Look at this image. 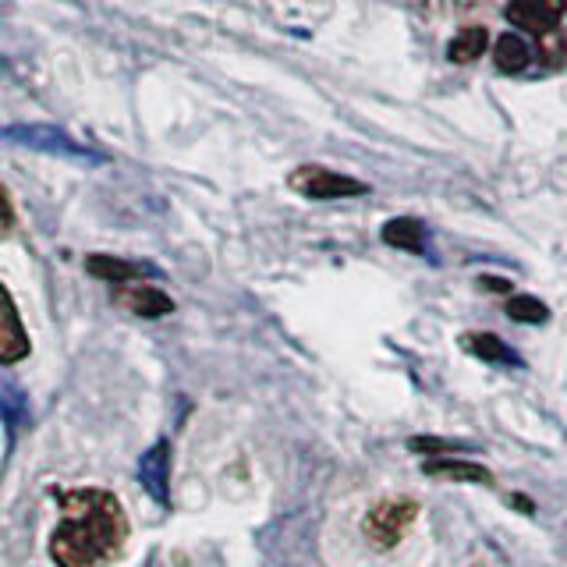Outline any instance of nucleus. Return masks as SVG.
I'll list each match as a JSON object with an SVG mask.
<instances>
[{
	"label": "nucleus",
	"mask_w": 567,
	"mask_h": 567,
	"mask_svg": "<svg viewBox=\"0 0 567 567\" xmlns=\"http://www.w3.org/2000/svg\"><path fill=\"white\" fill-rule=\"evenodd\" d=\"M61 525L50 536V557L58 567H103L111 564L124 539L128 518L114 493L100 486H53Z\"/></svg>",
	"instance_id": "obj_1"
},
{
	"label": "nucleus",
	"mask_w": 567,
	"mask_h": 567,
	"mask_svg": "<svg viewBox=\"0 0 567 567\" xmlns=\"http://www.w3.org/2000/svg\"><path fill=\"white\" fill-rule=\"evenodd\" d=\"M0 142L25 146L35 153H50V156H64V159H75V164H106V156L100 150L75 142L68 132L53 128V124H11V128H0Z\"/></svg>",
	"instance_id": "obj_2"
},
{
	"label": "nucleus",
	"mask_w": 567,
	"mask_h": 567,
	"mask_svg": "<svg viewBox=\"0 0 567 567\" xmlns=\"http://www.w3.org/2000/svg\"><path fill=\"white\" fill-rule=\"evenodd\" d=\"M415 518H419V504L412 496H386L377 507H369V514L362 518V532L372 546L394 549L408 536V528L415 525Z\"/></svg>",
	"instance_id": "obj_3"
},
{
	"label": "nucleus",
	"mask_w": 567,
	"mask_h": 567,
	"mask_svg": "<svg viewBox=\"0 0 567 567\" xmlns=\"http://www.w3.org/2000/svg\"><path fill=\"white\" fill-rule=\"evenodd\" d=\"M288 185L298 195H306V199H319V203H323V199H348V195H365L369 192L362 182H354V177L337 174L330 167H316V164L298 167L288 177Z\"/></svg>",
	"instance_id": "obj_4"
},
{
	"label": "nucleus",
	"mask_w": 567,
	"mask_h": 567,
	"mask_svg": "<svg viewBox=\"0 0 567 567\" xmlns=\"http://www.w3.org/2000/svg\"><path fill=\"white\" fill-rule=\"evenodd\" d=\"M564 14H567V0H511L507 4V22L536 35L554 32Z\"/></svg>",
	"instance_id": "obj_5"
},
{
	"label": "nucleus",
	"mask_w": 567,
	"mask_h": 567,
	"mask_svg": "<svg viewBox=\"0 0 567 567\" xmlns=\"http://www.w3.org/2000/svg\"><path fill=\"white\" fill-rule=\"evenodd\" d=\"M29 354V333L18 319V309L8 295V288L0 284V365H14Z\"/></svg>",
	"instance_id": "obj_6"
},
{
	"label": "nucleus",
	"mask_w": 567,
	"mask_h": 567,
	"mask_svg": "<svg viewBox=\"0 0 567 567\" xmlns=\"http://www.w3.org/2000/svg\"><path fill=\"white\" fill-rule=\"evenodd\" d=\"M167 475H171V443L159 440L138 461V483L156 504H164V507L171 501V496H167Z\"/></svg>",
	"instance_id": "obj_7"
},
{
	"label": "nucleus",
	"mask_w": 567,
	"mask_h": 567,
	"mask_svg": "<svg viewBox=\"0 0 567 567\" xmlns=\"http://www.w3.org/2000/svg\"><path fill=\"white\" fill-rule=\"evenodd\" d=\"M117 306L142 316V319H156V316L174 312V301L159 288H150V284H117Z\"/></svg>",
	"instance_id": "obj_8"
},
{
	"label": "nucleus",
	"mask_w": 567,
	"mask_h": 567,
	"mask_svg": "<svg viewBox=\"0 0 567 567\" xmlns=\"http://www.w3.org/2000/svg\"><path fill=\"white\" fill-rule=\"evenodd\" d=\"M85 270L100 280H111V284H135L142 277H159V270L150 262H128V259H114V256H89Z\"/></svg>",
	"instance_id": "obj_9"
},
{
	"label": "nucleus",
	"mask_w": 567,
	"mask_h": 567,
	"mask_svg": "<svg viewBox=\"0 0 567 567\" xmlns=\"http://www.w3.org/2000/svg\"><path fill=\"white\" fill-rule=\"evenodd\" d=\"M425 475L433 478H451V483H478V486H493V472L475 465V461H457V457H430L422 465Z\"/></svg>",
	"instance_id": "obj_10"
},
{
	"label": "nucleus",
	"mask_w": 567,
	"mask_h": 567,
	"mask_svg": "<svg viewBox=\"0 0 567 567\" xmlns=\"http://www.w3.org/2000/svg\"><path fill=\"white\" fill-rule=\"evenodd\" d=\"M461 348L472 351L475 359H483L489 365H507V369H522L525 362L507 348V341H501L496 333H465L461 337Z\"/></svg>",
	"instance_id": "obj_11"
},
{
	"label": "nucleus",
	"mask_w": 567,
	"mask_h": 567,
	"mask_svg": "<svg viewBox=\"0 0 567 567\" xmlns=\"http://www.w3.org/2000/svg\"><path fill=\"white\" fill-rule=\"evenodd\" d=\"M528 61H532V50L518 32H504L501 40L493 43V64L501 68L504 75H518V71L528 68Z\"/></svg>",
	"instance_id": "obj_12"
},
{
	"label": "nucleus",
	"mask_w": 567,
	"mask_h": 567,
	"mask_svg": "<svg viewBox=\"0 0 567 567\" xmlns=\"http://www.w3.org/2000/svg\"><path fill=\"white\" fill-rule=\"evenodd\" d=\"M486 47H489V32H486L483 25H465V29H461V32L454 35V40H451L447 58H451L454 64H468V61H475V58H483Z\"/></svg>",
	"instance_id": "obj_13"
},
{
	"label": "nucleus",
	"mask_w": 567,
	"mask_h": 567,
	"mask_svg": "<svg viewBox=\"0 0 567 567\" xmlns=\"http://www.w3.org/2000/svg\"><path fill=\"white\" fill-rule=\"evenodd\" d=\"M383 241L404 252H425V227L412 217H398L383 227Z\"/></svg>",
	"instance_id": "obj_14"
},
{
	"label": "nucleus",
	"mask_w": 567,
	"mask_h": 567,
	"mask_svg": "<svg viewBox=\"0 0 567 567\" xmlns=\"http://www.w3.org/2000/svg\"><path fill=\"white\" fill-rule=\"evenodd\" d=\"M0 419L8 422L11 436L29 422V401L14 383H0Z\"/></svg>",
	"instance_id": "obj_15"
},
{
	"label": "nucleus",
	"mask_w": 567,
	"mask_h": 567,
	"mask_svg": "<svg viewBox=\"0 0 567 567\" xmlns=\"http://www.w3.org/2000/svg\"><path fill=\"white\" fill-rule=\"evenodd\" d=\"M507 316L511 319H518V323H546L549 319V309L543 306L539 298H532V295H518V298H511L507 301Z\"/></svg>",
	"instance_id": "obj_16"
},
{
	"label": "nucleus",
	"mask_w": 567,
	"mask_h": 567,
	"mask_svg": "<svg viewBox=\"0 0 567 567\" xmlns=\"http://www.w3.org/2000/svg\"><path fill=\"white\" fill-rule=\"evenodd\" d=\"M412 451H422V454H454V451H461V443L440 440V436H415L412 440Z\"/></svg>",
	"instance_id": "obj_17"
},
{
	"label": "nucleus",
	"mask_w": 567,
	"mask_h": 567,
	"mask_svg": "<svg viewBox=\"0 0 567 567\" xmlns=\"http://www.w3.org/2000/svg\"><path fill=\"white\" fill-rule=\"evenodd\" d=\"M539 50H543V61H549V64H560L564 58H567V47H564V40H560V32L554 29V32H546V35H539Z\"/></svg>",
	"instance_id": "obj_18"
},
{
	"label": "nucleus",
	"mask_w": 567,
	"mask_h": 567,
	"mask_svg": "<svg viewBox=\"0 0 567 567\" xmlns=\"http://www.w3.org/2000/svg\"><path fill=\"white\" fill-rule=\"evenodd\" d=\"M11 227H14V206H11L8 188L0 185V235H8Z\"/></svg>",
	"instance_id": "obj_19"
}]
</instances>
